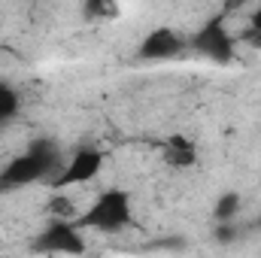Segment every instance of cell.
Masks as SVG:
<instances>
[{
    "instance_id": "obj_7",
    "label": "cell",
    "mask_w": 261,
    "mask_h": 258,
    "mask_svg": "<svg viewBox=\"0 0 261 258\" xmlns=\"http://www.w3.org/2000/svg\"><path fill=\"white\" fill-rule=\"evenodd\" d=\"M237 203H240V197H237V194H225V197L219 200V207H216V216H219V219L234 216V213H237Z\"/></svg>"
},
{
    "instance_id": "obj_1",
    "label": "cell",
    "mask_w": 261,
    "mask_h": 258,
    "mask_svg": "<svg viewBox=\"0 0 261 258\" xmlns=\"http://www.w3.org/2000/svg\"><path fill=\"white\" fill-rule=\"evenodd\" d=\"M85 225H94L97 231H119L130 222V203L122 192H107L85 216Z\"/></svg>"
},
{
    "instance_id": "obj_6",
    "label": "cell",
    "mask_w": 261,
    "mask_h": 258,
    "mask_svg": "<svg viewBox=\"0 0 261 258\" xmlns=\"http://www.w3.org/2000/svg\"><path fill=\"white\" fill-rule=\"evenodd\" d=\"M15 110H18V97H15V91L6 88V85H0V122L9 119Z\"/></svg>"
},
{
    "instance_id": "obj_5",
    "label": "cell",
    "mask_w": 261,
    "mask_h": 258,
    "mask_svg": "<svg viewBox=\"0 0 261 258\" xmlns=\"http://www.w3.org/2000/svg\"><path fill=\"white\" fill-rule=\"evenodd\" d=\"M122 15V3L119 0H82V18L94 21V24H107L116 21Z\"/></svg>"
},
{
    "instance_id": "obj_2",
    "label": "cell",
    "mask_w": 261,
    "mask_h": 258,
    "mask_svg": "<svg viewBox=\"0 0 261 258\" xmlns=\"http://www.w3.org/2000/svg\"><path fill=\"white\" fill-rule=\"evenodd\" d=\"M100 170H103V155H100V152H91V149H82V152H76V155L67 161L64 173L58 176V189L85 186V183L97 179Z\"/></svg>"
},
{
    "instance_id": "obj_3",
    "label": "cell",
    "mask_w": 261,
    "mask_h": 258,
    "mask_svg": "<svg viewBox=\"0 0 261 258\" xmlns=\"http://www.w3.org/2000/svg\"><path fill=\"white\" fill-rule=\"evenodd\" d=\"M176 52H182V37L176 34V31H170V28H158V31H152L146 40H143V46H140V55L143 58H155V61H164V58H173Z\"/></svg>"
},
{
    "instance_id": "obj_4",
    "label": "cell",
    "mask_w": 261,
    "mask_h": 258,
    "mask_svg": "<svg viewBox=\"0 0 261 258\" xmlns=\"http://www.w3.org/2000/svg\"><path fill=\"white\" fill-rule=\"evenodd\" d=\"M164 161L170 167H179V170H189L197 164V143L186 140V137H170L167 146H164Z\"/></svg>"
}]
</instances>
